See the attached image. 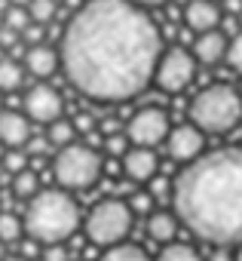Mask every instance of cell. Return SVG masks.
Segmentation results:
<instances>
[{
  "mask_svg": "<svg viewBox=\"0 0 242 261\" xmlns=\"http://www.w3.org/2000/svg\"><path fill=\"white\" fill-rule=\"evenodd\" d=\"M0 261H7V249H4V243H0Z\"/></svg>",
  "mask_w": 242,
  "mask_h": 261,
  "instance_id": "35",
  "label": "cell"
},
{
  "mask_svg": "<svg viewBox=\"0 0 242 261\" xmlns=\"http://www.w3.org/2000/svg\"><path fill=\"white\" fill-rule=\"evenodd\" d=\"M132 221H135V215H132V209H129L126 200L107 197V200H98V203L86 212V218H83V233H86L89 243L110 249V246L126 243V237H129V230H132Z\"/></svg>",
  "mask_w": 242,
  "mask_h": 261,
  "instance_id": "5",
  "label": "cell"
},
{
  "mask_svg": "<svg viewBox=\"0 0 242 261\" xmlns=\"http://www.w3.org/2000/svg\"><path fill=\"white\" fill-rule=\"evenodd\" d=\"M98 261H154V258L141 246H135V243H119V246L104 249V255Z\"/></svg>",
  "mask_w": 242,
  "mask_h": 261,
  "instance_id": "18",
  "label": "cell"
},
{
  "mask_svg": "<svg viewBox=\"0 0 242 261\" xmlns=\"http://www.w3.org/2000/svg\"><path fill=\"white\" fill-rule=\"evenodd\" d=\"M169 133H172L169 129V114L163 108H157V105H147V108L135 111L129 126H126V139L132 142V148H150V151L160 142H166Z\"/></svg>",
  "mask_w": 242,
  "mask_h": 261,
  "instance_id": "8",
  "label": "cell"
},
{
  "mask_svg": "<svg viewBox=\"0 0 242 261\" xmlns=\"http://www.w3.org/2000/svg\"><path fill=\"white\" fill-rule=\"evenodd\" d=\"M22 221H25L28 240H34L40 246H55V243H65L68 237H74L83 218H80L77 200L68 191L46 188L34 200L25 203Z\"/></svg>",
  "mask_w": 242,
  "mask_h": 261,
  "instance_id": "3",
  "label": "cell"
},
{
  "mask_svg": "<svg viewBox=\"0 0 242 261\" xmlns=\"http://www.w3.org/2000/svg\"><path fill=\"white\" fill-rule=\"evenodd\" d=\"M132 215H154V194L150 191H135L129 200Z\"/></svg>",
  "mask_w": 242,
  "mask_h": 261,
  "instance_id": "25",
  "label": "cell"
},
{
  "mask_svg": "<svg viewBox=\"0 0 242 261\" xmlns=\"http://www.w3.org/2000/svg\"><path fill=\"white\" fill-rule=\"evenodd\" d=\"M242 120V95L230 83H211L190 101V123L202 133L224 136Z\"/></svg>",
  "mask_w": 242,
  "mask_h": 261,
  "instance_id": "4",
  "label": "cell"
},
{
  "mask_svg": "<svg viewBox=\"0 0 242 261\" xmlns=\"http://www.w3.org/2000/svg\"><path fill=\"white\" fill-rule=\"evenodd\" d=\"M55 10H58L55 0H31V7H28L34 25H49L55 19Z\"/></svg>",
  "mask_w": 242,
  "mask_h": 261,
  "instance_id": "23",
  "label": "cell"
},
{
  "mask_svg": "<svg viewBox=\"0 0 242 261\" xmlns=\"http://www.w3.org/2000/svg\"><path fill=\"white\" fill-rule=\"evenodd\" d=\"M178 215L175 212H169V209H157L154 215H147V224H144V230H147V237L154 240V243H172L175 240V233H178Z\"/></svg>",
  "mask_w": 242,
  "mask_h": 261,
  "instance_id": "16",
  "label": "cell"
},
{
  "mask_svg": "<svg viewBox=\"0 0 242 261\" xmlns=\"http://www.w3.org/2000/svg\"><path fill=\"white\" fill-rule=\"evenodd\" d=\"M239 95H242V89H239Z\"/></svg>",
  "mask_w": 242,
  "mask_h": 261,
  "instance_id": "38",
  "label": "cell"
},
{
  "mask_svg": "<svg viewBox=\"0 0 242 261\" xmlns=\"http://www.w3.org/2000/svg\"><path fill=\"white\" fill-rule=\"evenodd\" d=\"M31 25V13L25 7H7L4 13V28L16 31V34H25V28Z\"/></svg>",
  "mask_w": 242,
  "mask_h": 261,
  "instance_id": "24",
  "label": "cell"
},
{
  "mask_svg": "<svg viewBox=\"0 0 242 261\" xmlns=\"http://www.w3.org/2000/svg\"><path fill=\"white\" fill-rule=\"evenodd\" d=\"M22 233H25V221H22V215H16V212H0V243H19L22 240Z\"/></svg>",
  "mask_w": 242,
  "mask_h": 261,
  "instance_id": "20",
  "label": "cell"
},
{
  "mask_svg": "<svg viewBox=\"0 0 242 261\" xmlns=\"http://www.w3.org/2000/svg\"><path fill=\"white\" fill-rule=\"evenodd\" d=\"M129 4H135V7H163L166 0H129Z\"/></svg>",
  "mask_w": 242,
  "mask_h": 261,
  "instance_id": "32",
  "label": "cell"
},
{
  "mask_svg": "<svg viewBox=\"0 0 242 261\" xmlns=\"http://www.w3.org/2000/svg\"><path fill=\"white\" fill-rule=\"evenodd\" d=\"M43 37H46V34H43V25H34V22H31V25L25 28V34H22V43H28V49H31V46H43Z\"/></svg>",
  "mask_w": 242,
  "mask_h": 261,
  "instance_id": "29",
  "label": "cell"
},
{
  "mask_svg": "<svg viewBox=\"0 0 242 261\" xmlns=\"http://www.w3.org/2000/svg\"><path fill=\"white\" fill-rule=\"evenodd\" d=\"M157 261H202V255L190 243H169V246L160 249Z\"/></svg>",
  "mask_w": 242,
  "mask_h": 261,
  "instance_id": "22",
  "label": "cell"
},
{
  "mask_svg": "<svg viewBox=\"0 0 242 261\" xmlns=\"http://www.w3.org/2000/svg\"><path fill=\"white\" fill-rule=\"evenodd\" d=\"M25 117L31 123H43V126H52L55 120H62V111H65V101L58 95V89H52L49 83H34L28 92H25Z\"/></svg>",
  "mask_w": 242,
  "mask_h": 261,
  "instance_id": "9",
  "label": "cell"
},
{
  "mask_svg": "<svg viewBox=\"0 0 242 261\" xmlns=\"http://www.w3.org/2000/svg\"><path fill=\"white\" fill-rule=\"evenodd\" d=\"M25 80V71L16 59H0V92H16Z\"/></svg>",
  "mask_w": 242,
  "mask_h": 261,
  "instance_id": "19",
  "label": "cell"
},
{
  "mask_svg": "<svg viewBox=\"0 0 242 261\" xmlns=\"http://www.w3.org/2000/svg\"><path fill=\"white\" fill-rule=\"evenodd\" d=\"M0 163H4V145H0Z\"/></svg>",
  "mask_w": 242,
  "mask_h": 261,
  "instance_id": "36",
  "label": "cell"
},
{
  "mask_svg": "<svg viewBox=\"0 0 242 261\" xmlns=\"http://www.w3.org/2000/svg\"><path fill=\"white\" fill-rule=\"evenodd\" d=\"M218 22H221V7L215 0H187L184 4V25L190 31L208 34L218 31Z\"/></svg>",
  "mask_w": 242,
  "mask_h": 261,
  "instance_id": "12",
  "label": "cell"
},
{
  "mask_svg": "<svg viewBox=\"0 0 242 261\" xmlns=\"http://www.w3.org/2000/svg\"><path fill=\"white\" fill-rule=\"evenodd\" d=\"M55 4H58V0H55Z\"/></svg>",
  "mask_w": 242,
  "mask_h": 261,
  "instance_id": "40",
  "label": "cell"
},
{
  "mask_svg": "<svg viewBox=\"0 0 242 261\" xmlns=\"http://www.w3.org/2000/svg\"><path fill=\"white\" fill-rule=\"evenodd\" d=\"M37 261H43V258H37Z\"/></svg>",
  "mask_w": 242,
  "mask_h": 261,
  "instance_id": "39",
  "label": "cell"
},
{
  "mask_svg": "<svg viewBox=\"0 0 242 261\" xmlns=\"http://www.w3.org/2000/svg\"><path fill=\"white\" fill-rule=\"evenodd\" d=\"M224 4H227L230 13H239V16H242V0H224Z\"/></svg>",
  "mask_w": 242,
  "mask_h": 261,
  "instance_id": "33",
  "label": "cell"
},
{
  "mask_svg": "<svg viewBox=\"0 0 242 261\" xmlns=\"http://www.w3.org/2000/svg\"><path fill=\"white\" fill-rule=\"evenodd\" d=\"M193 74H196V59H193V53L184 49V46H169V49L163 53L160 65H157L154 83H157L163 92L178 95V92H184V89L190 86Z\"/></svg>",
  "mask_w": 242,
  "mask_h": 261,
  "instance_id": "7",
  "label": "cell"
},
{
  "mask_svg": "<svg viewBox=\"0 0 242 261\" xmlns=\"http://www.w3.org/2000/svg\"><path fill=\"white\" fill-rule=\"evenodd\" d=\"M58 65H62V56H58V49H52V46H31L28 49V56H25V68L34 74V77H52L55 71H58Z\"/></svg>",
  "mask_w": 242,
  "mask_h": 261,
  "instance_id": "15",
  "label": "cell"
},
{
  "mask_svg": "<svg viewBox=\"0 0 242 261\" xmlns=\"http://www.w3.org/2000/svg\"><path fill=\"white\" fill-rule=\"evenodd\" d=\"M104 151H107L110 157H119V160H123V157L129 154V139H126L123 133H119V136H107V139H104Z\"/></svg>",
  "mask_w": 242,
  "mask_h": 261,
  "instance_id": "27",
  "label": "cell"
},
{
  "mask_svg": "<svg viewBox=\"0 0 242 261\" xmlns=\"http://www.w3.org/2000/svg\"><path fill=\"white\" fill-rule=\"evenodd\" d=\"M43 261H71L65 243H55V246H43Z\"/></svg>",
  "mask_w": 242,
  "mask_h": 261,
  "instance_id": "30",
  "label": "cell"
},
{
  "mask_svg": "<svg viewBox=\"0 0 242 261\" xmlns=\"http://www.w3.org/2000/svg\"><path fill=\"white\" fill-rule=\"evenodd\" d=\"M10 7H25V10H28V7H31V0H10Z\"/></svg>",
  "mask_w": 242,
  "mask_h": 261,
  "instance_id": "34",
  "label": "cell"
},
{
  "mask_svg": "<svg viewBox=\"0 0 242 261\" xmlns=\"http://www.w3.org/2000/svg\"><path fill=\"white\" fill-rule=\"evenodd\" d=\"M208 261H233V249L230 246H211Z\"/></svg>",
  "mask_w": 242,
  "mask_h": 261,
  "instance_id": "31",
  "label": "cell"
},
{
  "mask_svg": "<svg viewBox=\"0 0 242 261\" xmlns=\"http://www.w3.org/2000/svg\"><path fill=\"white\" fill-rule=\"evenodd\" d=\"M52 175L62 191H86L101 175V157L89 145H68L52 160Z\"/></svg>",
  "mask_w": 242,
  "mask_h": 261,
  "instance_id": "6",
  "label": "cell"
},
{
  "mask_svg": "<svg viewBox=\"0 0 242 261\" xmlns=\"http://www.w3.org/2000/svg\"><path fill=\"white\" fill-rule=\"evenodd\" d=\"M0 111H4V98H0Z\"/></svg>",
  "mask_w": 242,
  "mask_h": 261,
  "instance_id": "37",
  "label": "cell"
},
{
  "mask_svg": "<svg viewBox=\"0 0 242 261\" xmlns=\"http://www.w3.org/2000/svg\"><path fill=\"white\" fill-rule=\"evenodd\" d=\"M227 65L236 71V74H242V31L230 40V46H227Z\"/></svg>",
  "mask_w": 242,
  "mask_h": 261,
  "instance_id": "28",
  "label": "cell"
},
{
  "mask_svg": "<svg viewBox=\"0 0 242 261\" xmlns=\"http://www.w3.org/2000/svg\"><path fill=\"white\" fill-rule=\"evenodd\" d=\"M160 169V157L150 148H129V154L123 157V172L132 181H154Z\"/></svg>",
  "mask_w": 242,
  "mask_h": 261,
  "instance_id": "13",
  "label": "cell"
},
{
  "mask_svg": "<svg viewBox=\"0 0 242 261\" xmlns=\"http://www.w3.org/2000/svg\"><path fill=\"white\" fill-rule=\"evenodd\" d=\"M74 136H77V129H74L71 120H55L52 126H46V142L55 145L58 151L68 148V145H74Z\"/></svg>",
  "mask_w": 242,
  "mask_h": 261,
  "instance_id": "21",
  "label": "cell"
},
{
  "mask_svg": "<svg viewBox=\"0 0 242 261\" xmlns=\"http://www.w3.org/2000/svg\"><path fill=\"white\" fill-rule=\"evenodd\" d=\"M10 191L19 197V200H34L37 194H40V175H37V169H25V172H19V175H13L10 178Z\"/></svg>",
  "mask_w": 242,
  "mask_h": 261,
  "instance_id": "17",
  "label": "cell"
},
{
  "mask_svg": "<svg viewBox=\"0 0 242 261\" xmlns=\"http://www.w3.org/2000/svg\"><path fill=\"white\" fill-rule=\"evenodd\" d=\"M28 142H31V120L16 108H4L0 111V145L19 151Z\"/></svg>",
  "mask_w": 242,
  "mask_h": 261,
  "instance_id": "11",
  "label": "cell"
},
{
  "mask_svg": "<svg viewBox=\"0 0 242 261\" xmlns=\"http://www.w3.org/2000/svg\"><path fill=\"white\" fill-rule=\"evenodd\" d=\"M4 166L10 175H19V172H25L28 169V154H22V151H10V154H4Z\"/></svg>",
  "mask_w": 242,
  "mask_h": 261,
  "instance_id": "26",
  "label": "cell"
},
{
  "mask_svg": "<svg viewBox=\"0 0 242 261\" xmlns=\"http://www.w3.org/2000/svg\"><path fill=\"white\" fill-rule=\"evenodd\" d=\"M166 148H169V157L172 160H181V163H193L202 157V148H205V133L196 129L193 123H181L175 126L169 139H166Z\"/></svg>",
  "mask_w": 242,
  "mask_h": 261,
  "instance_id": "10",
  "label": "cell"
},
{
  "mask_svg": "<svg viewBox=\"0 0 242 261\" xmlns=\"http://www.w3.org/2000/svg\"><path fill=\"white\" fill-rule=\"evenodd\" d=\"M68 83L92 101H126L147 89L163 59L154 19L129 0H86L62 34Z\"/></svg>",
  "mask_w": 242,
  "mask_h": 261,
  "instance_id": "1",
  "label": "cell"
},
{
  "mask_svg": "<svg viewBox=\"0 0 242 261\" xmlns=\"http://www.w3.org/2000/svg\"><path fill=\"white\" fill-rule=\"evenodd\" d=\"M178 221L202 243H242V148H221L187 163L172 185Z\"/></svg>",
  "mask_w": 242,
  "mask_h": 261,
  "instance_id": "2",
  "label": "cell"
},
{
  "mask_svg": "<svg viewBox=\"0 0 242 261\" xmlns=\"http://www.w3.org/2000/svg\"><path fill=\"white\" fill-rule=\"evenodd\" d=\"M227 34L224 31H208V34H199L196 43H193V59L202 62V65H218L221 59H227Z\"/></svg>",
  "mask_w": 242,
  "mask_h": 261,
  "instance_id": "14",
  "label": "cell"
}]
</instances>
